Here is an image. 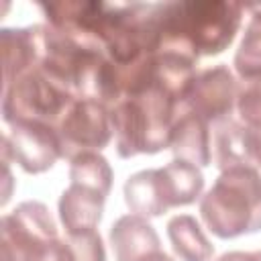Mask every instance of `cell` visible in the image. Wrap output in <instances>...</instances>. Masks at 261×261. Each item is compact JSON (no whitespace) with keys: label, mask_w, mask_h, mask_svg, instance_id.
I'll return each mask as SVG.
<instances>
[{"label":"cell","mask_w":261,"mask_h":261,"mask_svg":"<svg viewBox=\"0 0 261 261\" xmlns=\"http://www.w3.org/2000/svg\"><path fill=\"white\" fill-rule=\"evenodd\" d=\"M181 108V98L159 80L153 55L147 82L124 94L110 108V124L116 137L118 155L128 159L141 153L153 155L167 149Z\"/></svg>","instance_id":"obj_1"},{"label":"cell","mask_w":261,"mask_h":261,"mask_svg":"<svg viewBox=\"0 0 261 261\" xmlns=\"http://www.w3.org/2000/svg\"><path fill=\"white\" fill-rule=\"evenodd\" d=\"M243 4L228 0H175L159 6V49L194 61L222 53L243 20Z\"/></svg>","instance_id":"obj_2"},{"label":"cell","mask_w":261,"mask_h":261,"mask_svg":"<svg viewBox=\"0 0 261 261\" xmlns=\"http://www.w3.org/2000/svg\"><path fill=\"white\" fill-rule=\"evenodd\" d=\"M200 216L218 239H234L261 230V173L257 167L220 171L200 198Z\"/></svg>","instance_id":"obj_3"},{"label":"cell","mask_w":261,"mask_h":261,"mask_svg":"<svg viewBox=\"0 0 261 261\" xmlns=\"http://www.w3.org/2000/svg\"><path fill=\"white\" fill-rule=\"evenodd\" d=\"M202 190L204 175L200 167L181 159H173L159 169H141L122 186L130 212L145 218L161 216L175 206H188L202 196Z\"/></svg>","instance_id":"obj_4"},{"label":"cell","mask_w":261,"mask_h":261,"mask_svg":"<svg viewBox=\"0 0 261 261\" xmlns=\"http://www.w3.org/2000/svg\"><path fill=\"white\" fill-rule=\"evenodd\" d=\"M2 261H71L49 208L39 200L20 202L0 220Z\"/></svg>","instance_id":"obj_5"},{"label":"cell","mask_w":261,"mask_h":261,"mask_svg":"<svg viewBox=\"0 0 261 261\" xmlns=\"http://www.w3.org/2000/svg\"><path fill=\"white\" fill-rule=\"evenodd\" d=\"M77 98L59 84L41 61L27 67L8 82H2V118L6 124L16 120H39L55 126Z\"/></svg>","instance_id":"obj_6"},{"label":"cell","mask_w":261,"mask_h":261,"mask_svg":"<svg viewBox=\"0 0 261 261\" xmlns=\"http://www.w3.org/2000/svg\"><path fill=\"white\" fill-rule=\"evenodd\" d=\"M61 157L73 159L84 151H100L112 139L110 110L96 100L77 98L55 124Z\"/></svg>","instance_id":"obj_7"},{"label":"cell","mask_w":261,"mask_h":261,"mask_svg":"<svg viewBox=\"0 0 261 261\" xmlns=\"http://www.w3.org/2000/svg\"><path fill=\"white\" fill-rule=\"evenodd\" d=\"M2 157L18 163L27 173H43L61 157L55 126L39 120H16L2 137Z\"/></svg>","instance_id":"obj_8"},{"label":"cell","mask_w":261,"mask_h":261,"mask_svg":"<svg viewBox=\"0 0 261 261\" xmlns=\"http://www.w3.org/2000/svg\"><path fill=\"white\" fill-rule=\"evenodd\" d=\"M237 94L239 82L234 80L232 71L220 63L194 75L184 96V108L214 124L232 114V108L237 106Z\"/></svg>","instance_id":"obj_9"},{"label":"cell","mask_w":261,"mask_h":261,"mask_svg":"<svg viewBox=\"0 0 261 261\" xmlns=\"http://www.w3.org/2000/svg\"><path fill=\"white\" fill-rule=\"evenodd\" d=\"M214 163L220 171L261 165V135L232 116L214 122Z\"/></svg>","instance_id":"obj_10"},{"label":"cell","mask_w":261,"mask_h":261,"mask_svg":"<svg viewBox=\"0 0 261 261\" xmlns=\"http://www.w3.org/2000/svg\"><path fill=\"white\" fill-rule=\"evenodd\" d=\"M104 202L106 196L102 192L69 181V188L61 192L57 202L59 220L65 228V234L98 230L104 212Z\"/></svg>","instance_id":"obj_11"},{"label":"cell","mask_w":261,"mask_h":261,"mask_svg":"<svg viewBox=\"0 0 261 261\" xmlns=\"http://www.w3.org/2000/svg\"><path fill=\"white\" fill-rule=\"evenodd\" d=\"M108 237L116 261H141L147 255L161 251V241L153 224L139 214L120 216L110 226Z\"/></svg>","instance_id":"obj_12"},{"label":"cell","mask_w":261,"mask_h":261,"mask_svg":"<svg viewBox=\"0 0 261 261\" xmlns=\"http://www.w3.org/2000/svg\"><path fill=\"white\" fill-rule=\"evenodd\" d=\"M169 149L173 153V159L188 161L196 167H208L212 161L210 122L198 116L196 112L181 108L171 130Z\"/></svg>","instance_id":"obj_13"},{"label":"cell","mask_w":261,"mask_h":261,"mask_svg":"<svg viewBox=\"0 0 261 261\" xmlns=\"http://www.w3.org/2000/svg\"><path fill=\"white\" fill-rule=\"evenodd\" d=\"M167 239L179 261H210L214 255L212 243L190 214H177L167 222Z\"/></svg>","instance_id":"obj_14"},{"label":"cell","mask_w":261,"mask_h":261,"mask_svg":"<svg viewBox=\"0 0 261 261\" xmlns=\"http://www.w3.org/2000/svg\"><path fill=\"white\" fill-rule=\"evenodd\" d=\"M249 22L234 53V69L241 80H261V4L245 6Z\"/></svg>","instance_id":"obj_15"},{"label":"cell","mask_w":261,"mask_h":261,"mask_svg":"<svg viewBox=\"0 0 261 261\" xmlns=\"http://www.w3.org/2000/svg\"><path fill=\"white\" fill-rule=\"evenodd\" d=\"M69 181L88 186L108 196L112 188V167L98 151H84L69 159Z\"/></svg>","instance_id":"obj_16"},{"label":"cell","mask_w":261,"mask_h":261,"mask_svg":"<svg viewBox=\"0 0 261 261\" xmlns=\"http://www.w3.org/2000/svg\"><path fill=\"white\" fill-rule=\"evenodd\" d=\"M239 120L261 135V80H241L237 94Z\"/></svg>","instance_id":"obj_17"},{"label":"cell","mask_w":261,"mask_h":261,"mask_svg":"<svg viewBox=\"0 0 261 261\" xmlns=\"http://www.w3.org/2000/svg\"><path fill=\"white\" fill-rule=\"evenodd\" d=\"M216 261H261V249L259 251H228V253H222Z\"/></svg>","instance_id":"obj_18"},{"label":"cell","mask_w":261,"mask_h":261,"mask_svg":"<svg viewBox=\"0 0 261 261\" xmlns=\"http://www.w3.org/2000/svg\"><path fill=\"white\" fill-rule=\"evenodd\" d=\"M141 261H173L169 255H165L163 251H155V253H151V255H147L145 259H141Z\"/></svg>","instance_id":"obj_19"}]
</instances>
